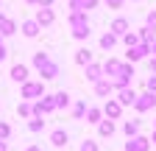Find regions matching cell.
Listing matches in <instances>:
<instances>
[{
	"label": "cell",
	"instance_id": "6da1fadb",
	"mask_svg": "<svg viewBox=\"0 0 156 151\" xmlns=\"http://www.w3.org/2000/svg\"><path fill=\"white\" fill-rule=\"evenodd\" d=\"M34 67H36L39 76H42V81H53V79H58V76H62L58 62L50 59V53H45V50H36V53H34Z\"/></svg>",
	"mask_w": 156,
	"mask_h": 151
},
{
	"label": "cell",
	"instance_id": "7a4b0ae2",
	"mask_svg": "<svg viewBox=\"0 0 156 151\" xmlns=\"http://www.w3.org/2000/svg\"><path fill=\"white\" fill-rule=\"evenodd\" d=\"M67 25H70L73 39H78V42H87V39H89V34H92L89 20H87V11H70Z\"/></svg>",
	"mask_w": 156,
	"mask_h": 151
},
{
	"label": "cell",
	"instance_id": "3957f363",
	"mask_svg": "<svg viewBox=\"0 0 156 151\" xmlns=\"http://www.w3.org/2000/svg\"><path fill=\"white\" fill-rule=\"evenodd\" d=\"M134 76H136V73H134V64H131V62H123L120 70H117L112 79H109L112 87H114V92H117V90H123V87H131V79H134Z\"/></svg>",
	"mask_w": 156,
	"mask_h": 151
},
{
	"label": "cell",
	"instance_id": "277c9868",
	"mask_svg": "<svg viewBox=\"0 0 156 151\" xmlns=\"http://www.w3.org/2000/svg\"><path fill=\"white\" fill-rule=\"evenodd\" d=\"M45 95V81L42 79H39V81H23V84H20V98H23V101H39V98H42Z\"/></svg>",
	"mask_w": 156,
	"mask_h": 151
},
{
	"label": "cell",
	"instance_id": "5b68a950",
	"mask_svg": "<svg viewBox=\"0 0 156 151\" xmlns=\"http://www.w3.org/2000/svg\"><path fill=\"white\" fill-rule=\"evenodd\" d=\"M148 53H151V42H136L134 48H126V62H142L148 59Z\"/></svg>",
	"mask_w": 156,
	"mask_h": 151
},
{
	"label": "cell",
	"instance_id": "8992f818",
	"mask_svg": "<svg viewBox=\"0 0 156 151\" xmlns=\"http://www.w3.org/2000/svg\"><path fill=\"white\" fill-rule=\"evenodd\" d=\"M134 109L140 112V115H145V112H151V109H156V95L153 92H142V95H136V101H134Z\"/></svg>",
	"mask_w": 156,
	"mask_h": 151
},
{
	"label": "cell",
	"instance_id": "52a82bcc",
	"mask_svg": "<svg viewBox=\"0 0 156 151\" xmlns=\"http://www.w3.org/2000/svg\"><path fill=\"white\" fill-rule=\"evenodd\" d=\"M101 112H103V118H109V120H120L123 106H120V101H117V98H109V101L101 106Z\"/></svg>",
	"mask_w": 156,
	"mask_h": 151
},
{
	"label": "cell",
	"instance_id": "ba28073f",
	"mask_svg": "<svg viewBox=\"0 0 156 151\" xmlns=\"http://www.w3.org/2000/svg\"><path fill=\"white\" fill-rule=\"evenodd\" d=\"M34 20L39 23V28H50L56 23V11L53 9H36V17H34Z\"/></svg>",
	"mask_w": 156,
	"mask_h": 151
},
{
	"label": "cell",
	"instance_id": "9c48e42d",
	"mask_svg": "<svg viewBox=\"0 0 156 151\" xmlns=\"http://www.w3.org/2000/svg\"><path fill=\"white\" fill-rule=\"evenodd\" d=\"M126 151H151V137H142V134L128 137V143H126Z\"/></svg>",
	"mask_w": 156,
	"mask_h": 151
},
{
	"label": "cell",
	"instance_id": "30bf717a",
	"mask_svg": "<svg viewBox=\"0 0 156 151\" xmlns=\"http://www.w3.org/2000/svg\"><path fill=\"white\" fill-rule=\"evenodd\" d=\"M20 31H23V36H28V39H36V36L42 34V28H39V23L34 20V17H31V20H23V23H20Z\"/></svg>",
	"mask_w": 156,
	"mask_h": 151
},
{
	"label": "cell",
	"instance_id": "8fae6325",
	"mask_svg": "<svg viewBox=\"0 0 156 151\" xmlns=\"http://www.w3.org/2000/svg\"><path fill=\"white\" fill-rule=\"evenodd\" d=\"M9 76H11V81H17V84H23V81H28V76H31V70H28V64H11V70H9Z\"/></svg>",
	"mask_w": 156,
	"mask_h": 151
},
{
	"label": "cell",
	"instance_id": "7c38bea8",
	"mask_svg": "<svg viewBox=\"0 0 156 151\" xmlns=\"http://www.w3.org/2000/svg\"><path fill=\"white\" fill-rule=\"evenodd\" d=\"M11 34H17V23L11 20L9 14H3V11H0V36L6 39V36H11Z\"/></svg>",
	"mask_w": 156,
	"mask_h": 151
},
{
	"label": "cell",
	"instance_id": "4fadbf2b",
	"mask_svg": "<svg viewBox=\"0 0 156 151\" xmlns=\"http://www.w3.org/2000/svg\"><path fill=\"white\" fill-rule=\"evenodd\" d=\"M84 76H87V81H89V84H95V81H101V79H103V67L98 64V62H89V64L84 67Z\"/></svg>",
	"mask_w": 156,
	"mask_h": 151
},
{
	"label": "cell",
	"instance_id": "5bb4252c",
	"mask_svg": "<svg viewBox=\"0 0 156 151\" xmlns=\"http://www.w3.org/2000/svg\"><path fill=\"white\" fill-rule=\"evenodd\" d=\"M92 90H95V95H98V98H109L112 92H114V87H112V81H109V79L95 81V84H92Z\"/></svg>",
	"mask_w": 156,
	"mask_h": 151
},
{
	"label": "cell",
	"instance_id": "9a60e30c",
	"mask_svg": "<svg viewBox=\"0 0 156 151\" xmlns=\"http://www.w3.org/2000/svg\"><path fill=\"white\" fill-rule=\"evenodd\" d=\"M109 31H112L114 36H123L126 31H131V23L126 20V17H114V20H112V25H109Z\"/></svg>",
	"mask_w": 156,
	"mask_h": 151
},
{
	"label": "cell",
	"instance_id": "2e32d148",
	"mask_svg": "<svg viewBox=\"0 0 156 151\" xmlns=\"http://www.w3.org/2000/svg\"><path fill=\"white\" fill-rule=\"evenodd\" d=\"M117 101H120V106H123V109H126V106H134L136 92H134L131 87H123V90H117Z\"/></svg>",
	"mask_w": 156,
	"mask_h": 151
},
{
	"label": "cell",
	"instance_id": "e0dca14e",
	"mask_svg": "<svg viewBox=\"0 0 156 151\" xmlns=\"http://www.w3.org/2000/svg\"><path fill=\"white\" fill-rule=\"evenodd\" d=\"M50 143L56 145V148H67V143H70V134L64 129H53L50 131Z\"/></svg>",
	"mask_w": 156,
	"mask_h": 151
},
{
	"label": "cell",
	"instance_id": "ac0fdd59",
	"mask_svg": "<svg viewBox=\"0 0 156 151\" xmlns=\"http://www.w3.org/2000/svg\"><path fill=\"white\" fill-rule=\"evenodd\" d=\"M120 64H123L120 59H114V56H109V59H106V62L101 64V67H103V79H112V76H114L117 70H120Z\"/></svg>",
	"mask_w": 156,
	"mask_h": 151
},
{
	"label": "cell",
	"instance_id": "d6986e66",
	"mask_svg": "<svg viewBox=\"0 0 156 151\" xmlns=\"http://www.w3.org/2000/svg\"><path fill=\"white\" fill-rule=\"evenodd\" d=\"M73 59H75V64H81V67H87L89 62H92V50L84 45V48H78L75 50V56H73Z\"/></svg>",
	"mask_w": 156,
	"mask_h": 151
},
{
	"label": "cell",
	"instance_id": "ffe728a7",
	"mask_svg": "<svg viewBox=\"0 0 156 151\" xmlns=\"http://www.w3.org/2000/svg\"><path fill=\"white\" fill-rule=\"evenodd\" d=\"M53 101H56V109H67V106L73 104V98H70V92H67V90L53 92Z\"/></svg>",
	"mask_w": 156,
	"mask_h": 151
},
{
	"label": "cell",
	"instance_id": "44dd1931",
	"mask_svg": "<svg viewBox=\"0 0 156 151\" xmlns=\"http://www.w3.org/2000/svg\"><path fill=\"white\" fill-rule=\"evenodd\" d=\"M114 129H117V126H114V120H109V118H103L101 123H98V134H101V137H106V140H109V137L114 134Z\"/></svg>",
	"mask_w": 156,
	"mask_h": 151
},
{
	"label": "cell",
	"instance_id": "7402d4cb",
	"mask_svg": "<svg viewBox=\"0 0 156 151\" xmlns=\"http://www.w3.org/2000/svg\"><path fill=\"white\" fill-rule=\"evenodd\" d=\"M87 123H92V126H98V123H101L103 120V112H101V106H87Z\"/></svg>",
	"mask_w": 156,
	"mask_h": 151
},
{
	"label": "cell",
	"instance_id": "603a6c76",
	"mask_svg": "<svg viewBox=\"0 0 156 151\" xmlns=\"http://www.w3.org/2000/svg\"><path fill=\"white\" fill-rule=\"evenodd\" d=\"M117 42H120V36H114L112 31H106V34L101 36V48H103V50H114Z\"/></svg>",
	"mask_w": 156,
	"mask_h": 151
},
{
	"label": "cell",
	"instance_id": "cb8c5ba5",
	"mask_svg": "<svg viewBox=\"0 0 156 151\" xmlns=\"http://www.w3.org/2000/svg\"><path fill=\"white\" fill-rule=\"evenodd\" d=\"M123 131H126V137H136V134H140V120H126Z\"/></svg>",
	"mask_w": 156,
	"mask_h": 151
},
{
	"label": "cell",
	"instance_id": "d4e9b609",
	"mask_svg": "<svg viewBox=\"0 0 156 151\" xmlns=\"http://www.w3.org/2000/svg\"><path fill=\"white\" fill-rule=\"evenodd\" d=\"M42 129H45V118H28V131H34V134H39Z\"/></svg>",
	"mask_w": 156,
	"mask_h": 151
},
{
	"label": "cell",
	"instance_id": "484cf974",
	"mask_svg": "<svg viewBox=\"0 0 156 151\" xmlns=\"http://www.w3.org/2000/svg\"><path fill=\"white\" fill-rule=\"evenodd\" d=\"M84 115H87V104L84 101H75L73 104V118L75 120H84Z\"/></svg>",
	"mask_w": 156,
	"mask_h": 151
},
{
	"label": "cell",
	"instance_id": "4316f807",
	"mask_svg": "<svg viewBox=\"0 0 156 151\" xmlns=\"http://www.w3.org/2000/svg\"><path fill=\"white\" fill-rule=\"evenodd\" d=\"M17 115L28 120V118H31V101H20V104H17Z\"/></svg>",
	"mask_w": 156,
	"mask_h": 151
},
{
	"label": "cell",
	"instance_id": "83f0119b",
	"mask_svg": "<svg viewBox=\"0 0 156 151\" xmlns=\"http://www.w3.org/2000/svg\"><path fill=\"white\" fill-rule=\"evenodd\" d=\"M120 39H123V45H126V48H134L136 42H140V36H136L134 31H126V34L120 36Z\"/></svg>",
	"mask_w": 156,
	"mask_h": 151
},
{
	"label": "cell",
	"instance_id": "f1b7e54d",
	"mask_svg": "<svg viewBox=\"0 0 156 151\" xmlns=\"http://www.w3.org/2000/svg\"><path fill=\"white\" fill-rule=\"evenodd\" d=\"M136 36H140V42H153V39H156V34H153L151 28H145V25L136 31Z\"/></svg>",
	"mask_w": 156,
	"mask_h": 151
},
{
	"label": "cell",
	"instance_id": "f546056e",
	"mask_svg": "<svg viewBox=\"0 0 156 151\" xmlns=\"http://www.w3.org/2000/svg\"><path fill=\"white\" fill-rule=\"evenodd\" d=\"M78 151H101V145H98L92 137H87V140L81 143V148H78Z\"/></svg>",
	"mask_w": 156,
	"mask_h": 151
},
{
	"label": "cell",
	"instance_id": "4dcf8cb0",
	"mask_svg": "<svg viewBox=\"0 0 156 151\" xmlns=\"http://www.w3.org/2000/svg\"><path fill=\"white\" fill-rule=\"evenodd\" d=\"M145 28H151V31L156 34V9L148 11V17H145Z\"/></svg>",
	"mask_w": 156,
	"mask_h": 151
},
{
	"label": "cell",
	"instance_id": "1f68e13d",
	"mask_svg": "<svg viewBox=\"0 0 156 151\" xmlns=\"http://www.w3.org/2000/svg\"><path fill=\"white\" fill-rule=\"evenodd\" d=\"M145 90H148V92H153V95H156V76H153V73H151L148 79H145Z\"/></svg>",
	"mask_w": 156,
	"mask_h": 151
},
{
	"label": "cell",
	"instance_id": "d6a6232c",
	"mask_svg": "<svg viewBox=\"0 0 156 151\" xmlns=\"http://www.w3.org/2000/svg\"><path fill=\"white\" fill-rule=\"evenodd\" d=\"M9 137H11V126L0 120V140H9Z\"/></svg>",
	"mask_w": 156,
	"mask_h": 151
},
{
	"label": "cell",
	"instance_id": "836d02e7",
	"mask_svg": "<svg viewBox=\"0 0 156 151\" xmlns=\"http://www.w3.org/2000/svg\"><path fill=\"white\" fill-rule=\"evenodd\" d=\"M67 9H70V11H87V9H84V0H70Z\"/></svg>",
	"mask_w": 156,
	"mask_h": 151
},
{
	"label": "cell",
	"instance_id": "e575fe53",
	"mask_svg": "<svg viewBox=\"0 0 156 151\" xmlns=\"http://www.w3.org/2000/svg\"><path fill=\"white\" fill-rule=\"evenodd\" d=\"M103 3H106L109 9H114V11H117V9H123V6H126V0H103Z\"/></svg>",
	"mask_w": 156,
	"mask_h": 151
},
{
	"label": "cell",
	"instance_id": "d590c367",
	"mask_svg": "<svg viewBox=\"0 0 156 151\" xmlns=\"http://www.w3.org/2000/svg\"><path fill=\"white\" fill-rule=\"evenodd\" d=\"M6 59H9V48L3 42V36H0V62H6Z\"/></svg>",
	"mask_w": 156,
	"mask_h": 151
},
{
	"label": "cell",
	"instance_id": "8d00e7d4",
	"mask_svg": "<svg viewBox=\"0 0 156 151\" xmlns=\"http://www.w3.org/2000/svg\"><path fill=\"white\" fill-rule=\"evenodd\" d=\"M98 3H101V0H84V9L92 11V9H98Z\"/></svg>",
	"mask_w": 156,
	"mask_h": 151
},
{
	"label": "cell",
	"instance_id": "74e56055",
	"mask_svg": "<svg viewBox=\"0 0 156 151\" xmlns=\"http://www.w3.org/2000/svg\"><path fill=\"white\" fill-rule=\"evenodd\" d=\"M148 70L156 76V56H148Z\"/></svg>",
	"mask_w": 156,
	"mask_h": 151
},
{
	"label": "cell",
	"instance_id": "f35d334b",
	"mask_svg": "<svg viewBox=\"0 0 156 151\" xmlns=\"http://www.w3.org/2000/svg\"><path fill=\"white\" fill-rule=\"evenodd\" d=\"M36 3H39V9H53L56 0H36Z\"/></svg>",
	"mask_w": 156,
	"mask_h": 151
},
{
	"label": "cell",
	"instance_id": "ab89813d",
	"mask_svg": "<svg viewBox=\"0 0 156 151\" xmlns=\"http://www.w3.org/2000/svg\"><path fill=\"white\" fill-rule=\"evenodd\" d=\"M25 151H42V145H36V143H31V145H28Z\"/></svg>",
	"mask_w": 156,
	"mask_h": 151
},
{
	"label": "cell",
	"instance_id": "60d3db41",
	"mask_svg": "<svg viewBox=\"0 0 156 151\" xmlns=\"http://www.w3.org/2000/svg\"><path fill=\"white\" fill-rule=\"evenodd\" d=\"M0 151H9V143L6 140H0Z\"/></svg>",
	"mask_w": 156,
	"mask_h": 151
},
{
	"label": "cell",
	"instance_id": "b9f144b4",
	"mask_svg": "<svg viewBox=\"0 0 156 151\" xmlns=\"http://www.w3.org/2000/svg\"><path fill=\"white\" fill-rule=\"evenodd\" d=\"M151 53H153V56H156V39H153V42H151Z\"/></svg>",
	"mask_w": 156,
	"mask_h": 151
},
{
	"label": "cell",
	"instance_id": "7bdbcfd3",
	"mask_svg": "<svg viewBox=\"0 0 156 151\" xmlns=\"http://www.w3.org/2000/svg\"><path fill=\"white\" fill-rule=\"evenodd\" d=\"M25 3H28V6H39V3H36V0H25Z\"/></svg>",
	"mask_w": 156,
	"mask_h": 151
},
{
	"label": "cell",
	"instance_id": "ee69618b",
	"mask_svg": "<svg viewBox=\"0 0 156 151\" xmlns=\"http://www.w3.org/2000/svg\"><path fill=\"white\" fill-rule=\"evenodd\" d=\"M151 143H153V145H156V131H153V137H151Z\"/></svg>",
	"mask_w": 156,
	"mask_h": 151
},
{
	"label": "cell",
	"instance_id": "f6af8a7d",
	"mask_svg": "<svg viewBox=\"0 0 156 151\" xmlns=\"http://www.w3.org/2000/svg\"><path fill=\"white\" fill-rule=\"evenodd\" d=\"M131 3H140V0H131Z\"/></svg>",
	"mask_w": 156,
	"mask_h": 151
}]
</instances>
